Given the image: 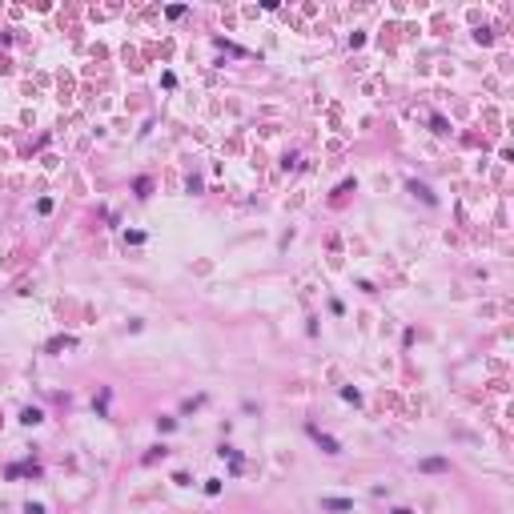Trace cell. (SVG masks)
Wrapping results in <instances>:
<instances>
[{
  "instance_id": "6da1fadb",
  "label": "cell",
  "mask_w": 514,
  "mask_h": 514,
  "mask_svg": "<svg viewBox=\"0 0 514 514\" xmlns=\"http://www.w3.org/2000/svg\"><path fill=\"white\" fill-rule=\"evenodd\" d=\"M305 430H309V438H313V442H318V446H322L326 454H342V446H338V442H334L330 434H322L318 426H305Z\"/></svg>"
},
{
  "instance_id": "7a4b0ae2",
  "label": "cell",
  "mask_w": 514,
  "mask_h": 514,
  "mask_svg": "<svg viewBox=\"0 0 514 514\" xmlns=\"http://www.w3.org/2000/svg\"><path fill=\"white\" fill-rule=\"evenodd\" d=\"M446 466H450L446 458H422V462H418V470H422V474H442Z\"/></svg>"
},
{
  "instance_id": "3957f363",
  "label": "cell",
  "mask_w": 514,
  "mask_h": 514,
  "mask_svg": "<svg viewBox=\"0 0 514 514\" xmlns=\"http://www.w3.org/2000/svg\"><path fill=\"white\" fill-rule=\"evenodd\" d=\"M20 474H32V478H36V474H41V466H36V462H20V466H8V478H20Z\"/></svg>"
},
{
  "instance_id": "277c9868",
  "label": "cell",
  "mask_w": 514,
  "mask_h": 514,
  "mask_svg": "<svg viewBox=\"0 0 514 514\" xmlns=\"http://www.w3.org/2000/svg\"><path fill=\"white\" fill-rule=\"evenodd\" d=\"M322 510H353V502H349V498H322Z\"/></svg>"
},
{
  "instance_id": "5b68a950",
  "label": "cell",
  "mask_w": 514,
  "mask_h": 514,
  "mask_svg": "<svg viewBox=\"0 0 514 514\" xmlns=\"http://www.w3.org/2000/svg\"><path fill=\"white\" fill-rule=\"evenodd\" d=\"M41 418H45V414H41L36 406H28V410H20V422H24V426H36Z\"/></svg>"
},
{
  "instance_id": "8992f818",
  "label": "cell",
  "mask_w": 514,
  "mask_h": 514,
  "mask_svg": "<svg viewBox=\"0 0 514 514\" xmlns=\"http://www.w3.org/2000/svg\"><path fill=\"white\" fill-rule=\"evenodd\" d=\"M410 193H418V197H422L426 205H434V193H430L426 185H418V181H410Z\"/></svg>"
},
{
  "instance_id": "52a82bcc",
  "label": "cell",
  "mask_w": 514,
  "mask_h": 514,
  "mask_svg": "<svg viewBox=\"0 0 514 514\" xmlns=\"http://www.w3.org/2000/svg\"><path fill=\"white\" fill-rule=\"evenodd\" d=\"M64 345H76V342H72V338H68V334H64V338H53V342H49V349H53V353H57V349H64Z\"/></svg>"
},
{
  "instance_id": "ba28073f",
  "label": "cell",
  "mask_w": 514,
  "mask_h": 514,
  "mask_svg": "<svg viewBox=\"0 0 514 514\" xmlns=\"http://www.w3.org/2000/svg\"><path fill=\"white\" fill-rule=\"evenodd\" d=\"M149 189H153V181H149V177H141V181H137V197H149Z\"/></svg>"
},
{
  "instance_id": "9c48e42d",
  "label": "cell",
  "mask_w": 514,
  "mask_h": 514,
  "mask_svg": "<svg viewBox=\"0 0 514 514\" xmlns=\"http://www.w3.org/2000/svg\"><path fill=\"white\" fill-rule=\"evenodd\" d=\"M165 16H169V20H177V16H185V4H169V8H165Z\"/></svg>"
},
{
  "instance_id": "30bf717a",
  "label": "cell",
  "mask_w": 514,
  "mask_h": 514,
  "mask_svg": "<svg viewBox=\"0 0 514 514\" xmlns=\"http://www.w3.org/2000/svg\"><path fill=\"white\" fill-rule=\"evenodd\" d=\"M205 494H221V478H209L205 482Z\"/></svg>"
},
{
  "instance_id": "8fae6325",
  "label": "cell",
  "mask_w": 514,
  "mask_h": 514,
  "mask_svg": "<svg viewBox=\"0 0 514 514\" xmlns=\"http://www.w3.org/2000/svg\"><path fill=\"white\" fill-rule=\"evenodd\" d=\"M342 398H345V402H353V406L362 402V398H358V390H353V386H345V390H342Z\"/></svg>"
},
{
  "instance_id": "7c38bea8",
  "label": "cell",
  "mask_w": 514,
  "mask_h": 514,
  "mask_svg": "<svg viewBox=\"0 0 514 514\" xmlns=\"http://www.w3.org/2000/svg\"><path fill=\"white\" fill-rule=\"evenodd\" d=\"M24 514H45V506H41V502H28V506H24Z\"/></svg>"
}]
</instances>
